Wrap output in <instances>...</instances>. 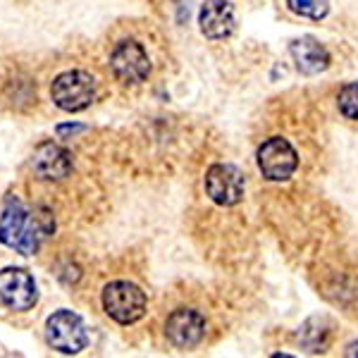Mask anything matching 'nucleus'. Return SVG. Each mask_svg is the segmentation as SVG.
I'll list each match as a JSON object with an SVG mask.
<instances>
[{
    "instance_id": "8",
    "label": "nucleus",
    "mask_w": 358,
    "mask_h": 358,
    "mask_svg": "<svg viewBox=\"0 0 358 358\" xmlns=\"http://www.w3.org/2000/svg\"><path fill=\"white\" fill-rule=\"evenodd\" d=\"M113 74L122 84H141L151 72V60L141 43L136 41H122L115 45L110 55Z\"/></svg>"
},
{
    "instance_id": "1",
    "label": "nucleus",
    "mask_w": 358,
    "mask_h": 358,
    "mask_svg": "<svg viewBox=\"0 0 358 358\" xmlns=\"http://www.w3.org/2000/svg\"><path fill=\"white\" fill-rule=\"evenodd\" d=\"M55 232L53 213L38 206L27 210L17 196L10 194L5 199V210L0 215V244L15 248L22 256H34L41 246L43 236Z\"/></svg>"
},
{
    "instance_id": "12",
    "label": "nucleus",
    "mask_w": 358,
    "mask_h": 358,
    "mask_svg": "<svg viewBox=\"0 0 358 358\" xmlns=\"http://www.w3.org/2000/svg\"><path fill=\"white\" fill-rule=\"evenodd\" d=\"M289 55H292V60H294V65H296L299 72L308 74V77L325 72L332 62L327 48L313 36H301V38H296V41H292L289 43Z\"/></svg>"
},
{
    "instance_id": "14",
    "label": "nucleus",
    "mask_w": 358,
    "mask_h": 358,
    "mask_svg": "<svg viewBox=\"0 0 358 358\" xmlns=\"http://www.w3.org/2000/svg\"><path fill=\"white\" fill-rule=\"evenodd\" d=\"M294 15L306 17V20H325L330 13V0H287Z\"/></svg>"
},
{
    "instance_id": "17",
    "label": "nucleus",
    "mask_w": 358,
    "mask_h": 358,
    "mask_svg": "<svg viewBox=\"0 0 358 358\" xmlns=\"http://www.w3.org/2000/svg\"><path fill=\"white\" fill-rule=\"evenodd\" d=\"M344 354H346V356H358V342H351L349 346H346Z\"/></svg>"
},
{
    "instance_id": "3",
    "label": "nucleus",
    "mask_w": 358,
    "mask_h": 358,
    "mask_svg": "<svg viewBox=\"0 0 358 358\" xmlns=\"http://www.w3.org/2000/svg\"><path fill=\"white\" fill-rule=\"evenodd\" d=\"M103 308L120 325H131L146 313V294L127 280H115L103 289Z\"/></svg>"
},
{
    "instance_id": "2",
    "label": "nucleus",
    "mask_w": 358,
    "mask_h": 358,
    "mask_svg": "<svg viewBox=\"0 0 358 358\" xmlns=\"http://www.w3.org/2000/svg\"><path fill=\"white\" fill-rule=\"evenodd\" d=\"M50 98L60 110L82 113L96 101V79L84 69H69L57 74L50 86Z\"/></svg>"
},
{
    "instance_id": "10",
    "label": "nucleus",
    "mask_w": 358,
    "mask_h": 358,
    "mask_svg": "<svg viewBox=\"0 0 358 358\" xmlns=\"http://www.w3.org/2000/svg\"><path fill=\"white\" fill-rule=\"evenodd\" d=\"M199 24H201V34L206 38H210V41L229 38L236 29L232 3H227V0H206L199 15Z\"/></svg>"
},
{
    "instance_id": "6",
    "label": "nucleus",
    "mask_w": 358,
    "mask_h": 358,
    "mask_svg": "<svg viewBox=\"0 0 358 358\" xmlns=\"http://www.w3.org/2000/svg\"><path fill=\"white\" fill-rule=\"evenodd\" d=\"M203 187H206V194L210 196L213 203H217L222 208H232L244 199L246 179L239 167L227 165V163H217V165L208 167Z\"/></svg>"
},
{
    "instance_id": "4",
    "label": "nucleus",
    "mask_w": 358,
    "mask_h": 358,
    "mask_svg": "<svg viewBox=\"0 0 358 358\" xmlns=\"http://www.w3.org/2000/svg\"><path fill=\"white\" fill-rule=\"evenodd\" d=\"M45 339L60 354H79L86 349L89 342V332H86L84 320L72 310H55L53 315H48L45 320Z\"/></svg>"
},
{
    "instance_id": "16",
    "label": "nucleus",
    "mask_w": 358,
    "mask_h": 358,
    "mask_svg": "<svg viewBox=\"0 0 358 358\" xmlns=\"http://www.w3.org/2000/svg\"><path fill=\"white\" fill-rule=\"evenodd\" d=\"M57 136H69V134H79V131H86L84 124H57Z\"/></svg>"
},
{
    "instance_id": "11",
    "label": "nucleus",
    "mask_w": 358,
    "mask_h": 358,
    "mask_svg": "<svg viewBox=\"0 0 358 358\" xmlns=\"http://www.w3.org/2000/svg\"><path fill=\"white\" fill-rule=\"evenodd\" d=\"M31 167L41 179L48 182H57V179H65L72 172V153L67 148L57 146L53 141H45L34 151L31 155Z\"/></svg>"
},
{
    "instance_id": "9",
    "label": "nucleus",
    "mask_w": 358,
    "mask_h": 358,
    "mask_svg": "<svg viewBox=\"0 0 358 358\" xmlns=\"http://www.w3.org/2000/svg\"><path fill=\"white\" fill-rule=\"evenodd\" d=\"M165 334L170 339V344L177 346V349H192L206 337V320L199 310L179 308L167 317Z\"/></svg>"
},
{
    "instance_id": "13",
    "label": "nucleus",
    "mask_w": 358,
    "mask_h": 358,
    "mask_svg": "<svg viewBox=\"0 0 358 358\" xmlns=\"http://www.w3.org/2000/svg\"><path fill=\"white\" fill-rule=\"evenodd\" d=\"M299 342H301L308 351H313V354L322 351V349H325V342H327L325 322L317 320V317H310V320H306L303 327L299 330Z\"/></svg>"
},
{
    "instance_id": "15",
    "label": "nucleus",
    "mask_w": 358,
    "mask_h": 358,
    "mask_svg": "<svg viewBox=\"0 0 358 358\" xmlns=\"http://www.w3.org/2000/svg\"><path fill=\"white\" fill-rule=\"evenodd\" d=\"M337 106L346 120H356L358 122V82L342 86V91L337 96Z\"/></svg>"
},
{
    "instance_id": "5",
    "label": "nucleus",
    "mask_w": 358,
    "mask_h": 358,
    "mask_svg": "<svg viewBox=\"0 0 358 358\" xmlns=\"http://www.w3.org/2000/svg\"><path fill=\"white\" fill-rule=\"evenodd\" d=\"M258 170L268 182H287L299 167V153L282 136H270L258 146Z\"/></svg>"
},
{
    "instance_id": "7",
    "label": "nucleus",
    "mask_w": 358,
    "mask_h": 358,
    "mask_svg": "<svg viewBox=\"0 0 358 358\" xmlns=\"http://www.w3.org/2000/svg\"><path fill=\"white\" fill-rule=\"evenodd\" d=\"M0 301L13 310H29L38 301L36 282L24 268L0 270Z\"/></svg>"
}]
</instances>
